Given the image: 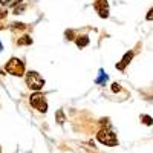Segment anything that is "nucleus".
Wrapping results in <instances>:
<instances>
[{
  "mask_svg": "<svg viewBox=\"0 0 153 153\" xmlns=\"http://www.w3.org/2000/svg\"><path fill=\"white\" fill-rule=\"evenodd\" d=\"M29 104H31L32 109L38 110L40 113L48 112V100H46V95L42 94V92H34L29 97Z\"/></svg>",
  "mask_w": 153,
  "mask_h": 153,
  "instance_id": "3",
  "label": "nucleus"
},
{
  "mask_svg": "<svg viewBox=\"0 0 153 153\" xmlns=\"http://www.w3.org/2000/svg\"><path fill=\"white\" fill-rule=\"evenodd\" d=\"M112 91H113L115 94H117V92H120V91H121V86H120L118 83H113V84H112Z\"/></svg>",
  "mask_w": 153,
  "mask_h": 153,
  "instance_id": "16",
  "label": "nucleus"
},
{
  "mask_svg": "<svg viewBox=\"0 0 153 153\" xmlns=\"http://www.w3.org/2000/svg\"><path fill=\"white\" fill-rule=\"evenodd\" d=\"M25 81H26V86L34 92H38L40 89H43L45 86V78L35 71H29L26 72V76H25Z\"/></svg>",
  "mask_w": 153,
  "mask_h": 153,
  "instance_id": "2",
  "label": "nucleus"
},
{
  "mask_svg": "<svg viewBox=\"0 0 153 153\" xmlns=\"http://www.w3.org/2000/svg\"><path fill=\"white\" fill-rule=\"evenodd\" d=\"M66 38H68V40H75V34H74V31H66Z\"/></svg>",
  "mask_w": 153,
  "mask_h": 153,
  "instance_id": "15",
  "label": "nucleus"
},
{
  "mask_svg": "<svg viewBox=\"0 0 153 153\" xmlns=\"http://www.w3.org/2000/svg\"><path fill=\"white\" fill-rule=\"evenodd\" d=\"M106 80H107V75L104 74V71H103V69H100V78H97V80H95V83H97V84H103Z\"/></svg>",
  "mask_w": 153,
  "mask_h": 153,
  "instance_id": "11",
  "label": "nucleus"
},
{
  "mask_svg": "<svg viewBox=\"0 0 153 153\" xmlns=\"http://www.w3.org/2000/svg\"><path fill=\"white\" fill-rule=\"evenodd\" d=\"M133 57H135V52H133V51H127L126 55L123 57V60L117 63V69H118V71H126V68L129 66V63L132 61Z\"/></svg>",
  "mask_w": 153,
  "mask_h": 153,
  "instance_id": "6",
  "label": "nucleus"
},
{
  "mask_svg": "<svg viewBox=\"0 0 153 153\" xmlns=\"http://www.w3.org/2000/svg\"><path fill=\"white\" fill-rule=\"evenodd\" d=\"M22 2H23V0H0V3H2L3 6H9V8L16 6V5L22 3Z\"/></svg>",
  "mask_w": 153,
  "mask_h": 153,
  "instance_id": "10",
  "label": "nucleus"
},
{
  "mask_svg": "<svg viewBox=\"0 0 153 153\" xmlns=\"http://www.w3.org/2000/svg\"><path fill=\"white\" fill-rule=\"evenodd\" d=\"M9 28H11V31H14V32H23V31H26L28 25L20 23V22H14V23L9 25Z\"/></svg>",
  "mask_w": 153,
  "mask_h": 153,
  "instance_id": "8",
  "label": "nucleus"
},
{
  "mask_svg": "<svg viewBox=\"0 0 153 153\" xmlns=\"http://www.w3.org/2000/svg\"><path fill=\"white\" fill-rule=\"evenodd\" d=\"M6 16H8V11H6V8H0V20H3Z\"/></svg>",
  "mask_w": 153,
  "mask_h": 153,
  "instance_id": "14",
  "label": "nucleus"
},
{
  "mask_svg": "<svg viewBox=\"0 0 153 153\" xmlns=\"http://www.w3.org/2000/svg\"><path fill=\"white\" fill-rule=\"evenodd\" d=\"M141 121L146 123L147 126H152V118L149 117V115H143V117H141Z\"/></svg>",
  "mask_w": 153,
  "mask_h": 153,
  "instance_id": "13",
  "label": "nucleus"
},
{
  "mask_svg": "<svg viewBox=\"0 0 153 153\" xmlns=\"http://www.w3.org/2000/svg\"><path fill=\"white\" fill-rule=\"evenodd\" d=\"M55 120H57V123H58V124H63V123H65V117H63V110H58V112H57V115H55Z\"/></svg>",
  "mask_w": 153,
  "mask_h": 153,
  "instance_id": "12",
  "label": "nucleus"
},
{
  "mask_svg": "<svg viewBox=\"0 0 153 153\" xmlns=\"http://www.w3.org/2000/svg\"><path fill=\"white\" fill-rule=\"evenodd\" d=\"M74 42L76 43L78 49H83V48H86V46L89 45V35H87V34H84V35H83V34H81V35H76Z\"/></svg>",
  "mask_w": 153,
  "mask_h": 153,
  "instance_id": "7",
  "label": "nucleus"
},
{
  "mask_svg": "<svg viewBox=\"0 0 153 153\" xmlns=\"http://www.w3.org/2000/svg\"><path fill=\"white\" fill-rule=\"evenodd\" d=\"M97 139L101 143V144H104L107 147H113V146H118V138L117 135H115L110 129H101L98 133H97Z\"/></svg>",
  "mask_w": 153,
  "mask_h": 153,
  "instance_id": "4",
  "label": "nucleus"
},
{
  "mask_svg": "<svg viewBox=\"0 0 153 153\" xmlns=\"http://www.w3.org/2000/svg\"><path fill=\"white\" fill-rule=\"evenodd\" d=\"M2 29H5V25H2V23H0V31H2Z\"/></svg>",
  "mask_w": 153,
  "mask_h": 153,
  "instance_id": "18",
  "label": "nucleus"
},
{
  "mask_svg": "<svg viewBox=\"0 0 153 153\" xmlns=\"http://www.w3.org/2000/svg\"><path fill=\"white\" fill-rule=\"evenodd\" d=\"M19 46H31L32 45V38L29 35H20L19 40L16 42Z\"/></svg>",
  "mask_w": 153,
  "mask_h": 153,
  "instance_id": "9",
  "label": "nucleus"
},
{
  "mask_svg": "<svg viewBox=\"0 0 153 153\" xmlns=\"http://www.w3.org/2000/svg\"><path fill=\"white\" fill-rule=\"evenodd\" d=\"M25 61L17 58V57H12L6 61L5 65V71L9 74V75H14V76H23L25 75Z\"/></svg>",
  "mask_w": 153,
  "mask_h": 153,
  "instance_id": "1",
  "label": "nucleus"
},
{
  "mask_svg": "<svg viewBox=\"0 0 153 153\" xmlns=\"http://www.w3.org/2000/svg\"><path fill=\"white\" fill-rule=\"evenodd\" d=\"M147 20H152V9L149 11V14H147Z\"/></svg>",
  "mask_w": 153,
  "mask_h": 153,
  "instance_id": "17",
  "label": "nucleus"
},
{
  "mask_svg": "<svg viewBox=\"0 0 153 153\" xmlns=\"http://www.w3.org/2000/svg\"><path fill=\"white\" fill-rule=\"evenodd\" d=\"M3 51V45H2V42H0V52Z\"/></svg>",
  "mask_w": 153,
  "mask_h": 153,
  "instance_id": "19",
  "label": "nucleus"
},
{
  "mask_svg": "<svg viewBox=\"0 0 153 153\" xmlns=\"http://www.w3.org/2000/svg\"><path fill=\"white\" fill-rule=\"evenodd\" d=\"M0 153H2V147H0Z\"/></svg>",
  "mask_w": 153,
  "mask_h": 153,
  "instance_id": "20",
  "label": "nucleus"
},
{
  "mask_svg": "<svg viewBox=\"0 0 153 153\" xmlns=\"http://www.w3.org/2000/svg\"><path fill=\"white\" fill-rule=\"evenodd\" d=\"M94 8H95L97 14L101 19H107L109 17V2H107V0H95V2H94Z\"/></svg>",
  "mask_w": 153,
  "mask_h": 153,
  "instance_id": "5",
  "label": "nucleus"
}]
</instances>
